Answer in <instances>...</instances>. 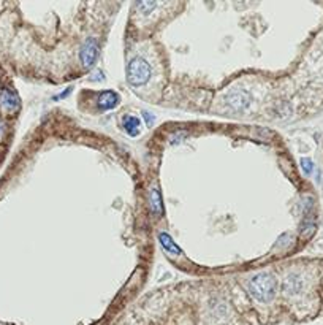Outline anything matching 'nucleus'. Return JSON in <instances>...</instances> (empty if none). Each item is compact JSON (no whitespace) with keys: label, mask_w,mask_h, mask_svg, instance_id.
<instances>
[{"label":"nucleus","mask_w":323,"mask_h":325,"mask_svg":"<svg viewBox=\"0 0 323 325\" xmlns=\"http://www.w3.org/2000/svg\"><path fill=\"white\" fill-rule=\"evenodd\" d=\"M306 289V279L300 273H290L284 279V292L287 297H298L304 292Z\"/></svg>","instance_id":"5"},{"label":"nucleus","mask_w":323,"mask_h":325,"mask_svg":"<svg viewBox=\"0 0 323 325\" xmlns=\"http://www.w3.org/2000/svg\"><path fill=\"white\" fill-rule=\"evenodd\" d=\"M149 208L154 216H160L163 213V205H162V195L159 189H152L151 195H149Z\"/></svg>","instance_id":"10"},{"label":"nucleus","mask_w":323,"mask_h":325,"mask_svg":"<svg viewBox=\"0 0 323 325\" xmlns=\"http://www.w3.org/2000/svg\"><path fill=\"white\" fill-rule=\"evenodd\" d=\"M0 108L2 111L6 113H14L19 110V98L11 90H3L0 92Z\"/></svg>","instance_id":"7"},{"label":"nucleus","mask_w":323,"mask_h":325,"mask_svg":"<svg viewBox=\"0 0 323 325\" xmlns=\"http://www.w3.org/2000/svg\"><path fill=\"white\" fill-rule=\"evenodd\" d=\"M157 5H159L157 2H138L135 6L141 11V14H149L154 8H157Z\"/></svg>","instance_id":"11"},{"label":"nucleus","mask_w":323,"mask_h":325,"mask_svg":"<svg viewBox=\"0 0 323 325\" xmlns=\"http://www.w3.org/2000/svg\"><path fill=\"white\" fill-rule=\"evenodd\" d=\"M89 80H90V81H103V80H105L103 72H102V70H95V72L92 73V77H90Z\"/></svg>","instance_id":"14"},{"label":"nucleus","mask_w":323,"mask_h":325,"mask_svg":"<svg viewBox=\"0 0 323 325\" xmlns=\"http://www.w3.org/2000/svg\"><path fill=\"white\" fill-rule=\"evenodd\" d=\"M70 92H71V87H68L67 90H65V92H62V94H59V95H56V97H54V100H59V98H65V97H67V95H68Z\"/></svg>","instance_id":"15"},{"label":"nucleus","mask_w":323,"mask_h":325,"mask_svg":"<svg viewBox=\"0 0 323 325\" xmlns=\"http://www.w3.org/2000/svg\"><path fill=\"white\" fill-rule=\"evenodd\" d=\"M98 56V41L95 38H87L79 48V62L84 69H92Z\"/></svg>","instance_id":"4"},{"label":"nucleus","mask_w":323,"mask_h":325,"mask_svg":"<svg viewBox=\"0 0 323 325\" xmlns=\"http://www.w3.org/2000/svg\"><path fill=\"white\" fill-rule=\"evenodd\" d=\"M119 102H121V98L114 90H103V92L98 95V100H97L98 108L103 111L114 110V108L119 105Z\"/></svg>","instance_id":"6"},{"label":"nucleus","mask_w":323,"mask_h":325,"mask_svg":"<svg viewBox=\"0 0 323 325\" xmlns=\"http://www.w3.org/2000/svg\"><path fill=\"white\" fill-rule=\"evenodd\" d=\"M143 118H144V121H146V126H147V127H152V126H154L155 118H154V114H152V113L143 111Z\"/></svg>","instance_id":"13"},{"label":"nucleus","mask_w":323,"mask_h":325,"mask_svg":"<svg viewBox=\"0 0 323 325\" xmlns=\"http://www.w3.org/2000/svg\"><path fill=\"white\" fill-rule=\"evenodd\" d=\"M159 241H160V246L165 249L167 252L173 254V255H181L182 254V249L173 241V238L168 235L167 232H160L159 233Z\"/></svg>","instance_id":"9"},{"label":"nucleus","mask_w":323,"mask_h":325,"mask_svg":"<svg viewBox=\"0 0 323 325\" xmlns=\"http://www.w3.org/2000/svg\"><path fill=\"white\" fill-rule=\"evenodd\" d=\"M151 77H152V69L144 57L136 56L127 64V81L130 86L133 87L146 86Z\"/></svg>","instance_id":"2"},{"label":"nucleus","mask_w":323,"mask_h":325,"mask_svg":"<svg viewBox=\"0 0 323 325\" xmlns=\"http://www.w3.org/2000/svg\"><path fill=\"white\" fill-rule=\"evenodd\" d=\"M122 127L124 130H126L130 137H138L139 135V132H141V121H139L136 116H126L122 121Z\"/></svg>","instance_id":"8"},{"label":"nucleus","mask_w":323,"mask_h":325,"mask_svg":"<svg viewBox=\"0 0 323 325\" xmlns=\"http://www.w3.org/2000/svg\"><path fill=\"white\" fill-rule=\"evenodd\" d=\"M251 102H252L251 94L243 87H238L225 95V103L231 108V110L239 111V113L246 111L247 108L251 106Z\"/></svg>","instance_id":"3"},{"label":"nucleus","mask_w":323,"mask_h":325,"mask_svg":"<svg viewBox=\"0 0 323 325\" xmlns=\"http://www.w3.org/2000/svg\"><path fill=\"white\" fill-rule=\"evenodd\" d=\"M277 281L271 273H258L247 281V292H249L257 302L268 303L276 295Z\"/></svg>","instance_id":"1"},{"label":"nucleus","mask_w":323,"mask_h":325,"mask_svg":"<svg viewBox=\"0 0 323 325\" xmlns=\"http://www.w3.org/2000/svg\"><path fill=\"white\" fill-rule=\"evenodd\" d=\"M301 166H303V170H304L306 174H311L312 170H314V165H312V162L309 159H303L301 161Z\"/></svg>","instance_id":"12"}]
</instances>
